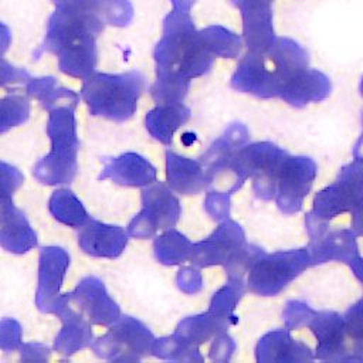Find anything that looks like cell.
Segmentation results:
<instances>
[{"mask_svg": "<svg viewBox=\"0 0 363 363\" xmlns=\"http://www.w3.org/2000/svg\"><path fill=\"white\" fill-rule=\"evenodd\" d=\"M230 1H231L234 6H237L238 3H241V1H244V0H230ZM267 1H274V0H267Z\"/></svg>", "mask_w": 363, "mask_h": 363, "instance_id": "cell-27", "label": "cell"}, {"mask_svg": "<svg viewBox=\"0 0 363 363\" xmlns=\"http://www.w3.org/2000/svg\"><path fill=\"white\" fill-rule=\"evenodd\" d=\"M272 1L244 0L235 7L242 17V37L248 51H261L277 41L272 24Z\"/></svg>", "mask_w": 363, "mask_h": 363, "instance_id": "cell-13", "label": "cell"}, {"mask_svg": "<svg viewBox=\"0 0 363 363\" xmlns=\"http://www.w3.org/2000/svg\"><path fill=\"white\" fill-rule=\"evenodd\" d=\"M152 333L130 316H123L106 335L101 336L92 349L99 357L109 360H138L153 349Z\"/></svg>", "mask_w": 363, "mask_h": 363, "instance_id": "cell-7", "label": "cell"}, {"mask_svg": "<svg viewBox=\"0 0 363 363\" xmlns=\"http://www.w3.org/2000/svg\"><path fill=\"white\" fill-rule=\"evenodd\" d=\"M128 234L129 233L118 225H108L89 218L88 223L81 227L78 244L88 255L115 258L125 250Z\"/></svg>", "mask_w": 363, "mask_h": 363, "instance_id": "cell-14", "label": "cell"}, {"mask_svg": "<svg viewBox=\"0 0 363 363\" xmlns=\"http://www.w3.org/2000/svg\"><path fill=\"white\" fill-rule=\"evenodd\" d=\"M206 48L214 57L235 58L241 51V38L221 26H210L200 30Z\"/></svg>", "mask_w": 363, "mask_h": 363, "instance_id": "cell-22", "label": "cell"}, {"mask_svg": "<svg viewBox=\"0 0 363 363\" xmlns=\"http://www.w3.org/2000/svg\"><path fill=\"white\" fill-rule=\"evenodd\" d=\"M27 94L34 96L41 102V105L51 111L61 105H75L79 101V96L71 89H65L57 85L55 78H31L27 82Z\"/></svg>", "mask_w": 363, "mask_h": 363, "instance_id": "cell-19", "label": "cell"}, {"mask_svg": "<svg viewBox=\"0 0 363 363\" xmlns=\"http://www.w3.org/2000/svg\"><path fill=\"white\" fill-rule=\"evenodd\" d=\"M65 295L67 294H64L58 309L62 306L68 308L85 322L88 320V323L106 326L119 319L118 305L108 296L104 284L94 277L82 279L75 291L68 294L69 299L77 305V309L67 303Z\"/></svg>", "mask_w": 363, "mask_h": 363, "instance_id": "cell-9", "label": "cell"}, {"mask_svg": "<svg viewBox=\"0 0 363 363\" xmlns=\"http://www.w3.org/2000/svg\"><path fill=\"white\" fill-rule=\"evenodd\" d=\"M329 92V78L316 69L305 68L288 81L279 96L294 106H303L308 102L326 98Z\"/></svg>", "mask_w": 363, "mask_h": 363, "instance_id": "cell-15", "label": "cell"}, {"mask_svg": "<svg viewBox=\"0 0 363 363\" xmlns=\"http://www.w3.org/2000/svg\"><path fill=\"white\" fill-rule=\"evenodd\" d=\"M242 244L241 227L234 221H225L207 240L193 244L189 261L197 267L225 264Z\"/></svg>", "mask_w": 363, "mask_h": 363, "instance_id": "cell-12", "label": "cell"}, {"mask_svg": "<svg viewBox=\"0 0 363 363\" xmlns=\"http://www.w3.org/2000/svg\"><path fill=\"white\" fill-rule=\"evenodd\" d=\"M74 108L75 105H61L50 111L48 135L52 149L34 169V174L41 183H69L75 176L78 142Z\"/></svg>", "mask_w": 363, "mask_h": 363, "instance_id": "cell-5", "label": "cell"}, {"mask_svg": "<svg viewBox=\"0 0 363 363\" xmlns=\"http://www.w3.org/2000/svg\"><path fill=\"white\" fill-rule=\"evenodd\" d=\"M193 244L180 233L170 230L155 241L156 258L166 265H174L190 259Z\"/></svg>", "mask_w": 363, "mask_h": 363, "instance_id": "cell-21", "label": "cell"}, {"mask_svg": "<svg viewBox=\"0 0 363 363\" xmlns=\"http://www.w3.org/2000/svg\"><path fill=\"white\" fill-rule=\"evenodd\" d=\"M190 109L182 104L157 105L146 115V128L150 135L164 145L172 143L174 130L187 122Z\"/></svg>", "mask_w": 363, "mask_h": 363, "instance_id": "cell-18", "label": "cell"}, {"mask_svg": "<svg viewBox=\"0 0 363 363\" xmlns=\"http://www.w3.org/2000/svg\"><path fill=\"white\" fill-rule=\"evenodd\" d=\"M133 17V7L129 0H106V23L118 27L128 26Z\"/></svg>", "mask_w": 363, "mask_h": 363, "instance_id": "cell-23", "label": "cell"}, {"mask_svg": "<svg viewBox=\"0 0 363 363\" xmlns=\"http://www.w3.org/2000/svg\"><path fill=\"white\" fill-rule=\"evenodd\" d=\"M143 208L128 227V233L132 237L146 238L157 230L172 228L179 216V200L162 184H153L142 191Z\"/></svg>", "mask_w": 363, "mask_h": 363, "instance_id": "cell-8", "label": "cell"}, {"mask_svg": "<svg viewBox=\"0 0 363 363\" xmlns=\"http://www.w3.org/2000/svg\"><path fill=\"white\" fill-rule=\"evenodd\" d=\"M360 91H362V94H363V79H362V84H360Z\"/></svg>", "mask_w": 363, "mask_h": 363, "instance_id": "cell-28", "label": "cell"}, {"mask_svg": "<svg viewBox=\"0 0 363 363\" xmlns=\"http://www.w3.org/2000/svg\"><path fill=\"white\" fill-rule=\"evenodd\" d=\"M156 81L152 96L157 105L182 104L190 81L210 71L214 55L206 48L189 9L173 7L163 20V35L155 47Z\"/></svg>", "mask_w": 363, "mask_h": 363, "instance_id": "cell-1", "label": "cell"}, {"mask_svg": "<svg viewBox=\"0 0 363 363\" xmlns=\"http://www.w3.org/2000/svg\"><path fill=\"white\" fill-rule=\"evenodd\" d=\"M167 183L172 190L183 194L199 193L208 182L200 163L180 157L172 152L166 153Z\"/></svg>", "mask_w": 363, "mask_h": 363, "instance_id": "cell-17", "label": "cell"}, {"mask_svg": "<svg viewBox=\"0 0 363 363\" xmlns=\"http://www.w3.org/2000/svg\"><path fill=\"white\" fill-rule=\"evenodd\" d=\"M309 259L306 250L262 254L248 271L247 286L258 295H275L308 267Z\"/></svg>", "mask_w": 363, "mask_h": 363, "instance_id": "cell-6", "label": "cell"}, {"mask_svg": "<svg viewBox=\"0 0 363 363\" xmlns=\"http://www.w3.org/2000/svg\"><path fill=\"white\" fill-rule=\"evenodd\" d=\"M173 7H180V9H191V6L194 4L196 0H170Z\"/></svg>", "mask_w": 363, "mask_h": 363, "instance_id": "cell-25", "label": "cell"}, {"mask_svg": "<svg viewBox=\"0 0 363 363\" xmlns=\"http://www.w3.org/2000/svg\"><path fill=\"white\" fill-rule=\"evenodd\" d=\"M315 163L308 157L286 156L277 180L275 200L281 211L291 214L302 207L315 177Z\"/></svg>", "mask_w": 363, "mask_h": 363, "instance_id": "cell-10", "label": "cell"}, {"mask_svg": "<svg viewBox=\"0 0 363 363\" xmlns=\"http://www.w3.org/2000/svg\"><path fill=\"white\" fill-rule=\"evenodd\" d=\"M336 191H339V193H345V189L342 187V189H339V186L337 184H335V186H332ZM346 201H347V206H349V208H350V206H352V196L349 194V193H346Z\"/></svg>", "mask_w": 363, "mask_h": 363, "instance_id": "cell-26", "label": "cell"}, {"mask_svg": "<svg viewBox=\"0 0 363 363\" xmlns=\"http://www.w3.org/2000/svg\"><path fill=\"white\" fill-rule=\"evenodd\" d=\"M145 88V77L139 71L94 72L84 79L81 98L88 105L91 115L122 122L135 113L138 99Z\"/></svg>", "mask_w": 363, "mask_h": 363, "instance_id": "cell-4", "label": "cell"}, {"mask_svg": "<svg viewBox=\"0 0 363 363\" xmlns=\"http://www.w3.org/2000/svg\"><path fill=\"white\" fill-rule=\"evenodd\" d=\"M308 52L292 38L277 41L261 51H248L231 77V86L259 98L279 96L298 72L308 68Z\"/></svg>", "mask_w": 363, "mask_h": 363, "instance_id": "cell-3", "label": "cell"}, {"mask_svg": "<svg viewBox=\"0 0 363 363\" xmlns=\"http://www.w3.org/2000/svg\"><path fill=\"white\" fill-rule=\"evenodd\" d=\"M68 264L69 257L62 248L47 247L41 250L38 289L35 296L40 311L55 313L58 309L62 299V295H60V286Z\"/></svg>", "mask_w": 363, "mask_h": 363, "instance_id": "cell-11", "label": "cell"}, {"mask_svg": "<svg viewBox=\"0 0 363 363\" xmlns=\"http://www.w3.org/2000/svg\"><path fill=\"white\" fill-rule=\"evenodd\" d=\"M177 282H179L180 289H183L184 292H189V294H191V292L194 294L199 291V288L194 286V284H199L201 286L200 275L197 274V271H194L191 268L182 269L177 275Z\"/></svg>", "mask_w": 363, "mask_h": 363, "instance_id": "cell-24", "label": "cell"}, {"mask_svg": "<svg viewBox=\"0 0 363 363\" xmlns=\"http://www.w3.org/2000/svg\"><path fill=\"white\" fill-rule=\"evenodd\" d=\"M50 211L55 220L69 227H82L89 217L82 203L69 190H57L50 199Z\"/></svg>", "mask_w": 363, "mask_h": 363, "instance_id": "cell-20", "label": "cell"}, {"mask_svg": "<svg viewBox=\"0 0 363 363\" xmlns=\"http://www.w3.org/2000/svg\"><path fill=\"white\" fill-rule=\"evenodd\" d=\"M111 177L123 186H145L156 182V169L142 156L126 153L109 160L99 179Z\"/></svg>", "mask_w": 363, "mask_h": 363, "instance_id": "cell-16", "label": "cell"}, {"mask_svg": "<svg viewBox=\"0 0 363 363\" xmlns=\"http://www.w3.org/2000/svg\"><path fill=\"white\" fill-rule=\"evenodd\" d=\"M44 48L55 54L61 72L85 79L95 72L96 37L106 18V0H52Z\"/></svg>", "mask_w": 363, "mask_h": 363, "instance_id": "cell-2", "label": "cell"}]
</instances>
